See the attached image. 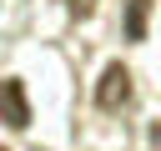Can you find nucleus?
Wrapping results in <instances>:
<instances>
[{
	"label": "nucleus",
	"instance_id": "nucleus-1",
	"mask_svg": "<svg viewBox=\"0 0 161 151\" xmlns=\"http://www.w3.org/2000/svg\"><path fill=\"white\" fill-rule=\"evenodd\" d=\"M96 106H101V111H126V106H131V70H126L121 60H111V65L101 70V81H96Z\"/></svg>",
	"mask_w": 161,
	"mask_h": 151
},
{
	"label": "nucleus",
	"instance_id": "nucleus-2",
	"mask_svg": "<svg viewBox=\"0 0 161 151\" xmlns=\"http://www.w3.org/2000/svg\"><path fill=\"white\" fill-rule=\"evenodd\" d=\"M0 96H5V126H10V131H25V126H30V106H25V86H20V76H5Z\"/></svg>",
	"mask_w": 161,
	"mask_h": 151
},
{
	"label": "nucleus",
	"instance_id": "nucleus-3",
	"mask_svg": "<svg viewBox=\"0 0 161 151\" xmlns=\"http://www.w3.org/2000/svg\"><path fill=\"white\" fill-rule=\"evenodd\" d=\"M146 20H151V0H126V40H146Z\"/></svg>",
	"mask_w": 161,
	"mask_h": 151
},
{
	"label": "nucleus",
	"instance_id": "nucleus-4",
	"mask_svg": "<svg viewBox=\"0 0 161 151\" xmlns=\"http://www.w3.org/2000/svg\"><path fill=\"white\" fill-rule=\"evenodd\" d=\"M65 5H70L75 20H91V15H96V0H65Z\"/></svg>",
	"mask_w": 161,
	"mask_h": 151
}]
</instances>
